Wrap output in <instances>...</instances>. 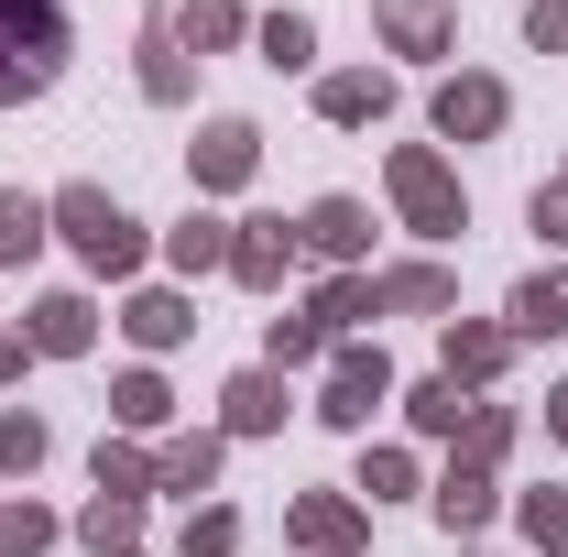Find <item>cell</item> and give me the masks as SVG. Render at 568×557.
Masks as SVG:
<instances>
[{
  "mask_svg": "<svg viewBox=\"0 0 568 557\" xmlns=\"http://www.w3.org/2000/svg\"><path fill=\"white\" fill-rule=\"evenodd\" d=\"M44 219H55V241H67L88 274H142V219L121 209L110 186H55Z\"/></svg>",
  "mask_w": 568,
  "mask_h": 557,
  "instance_id": "cell-1",
  "label": "cell"
},
{
  "mask_svg": "<svg viewBox=\"0 0 568 557\" xmlns=\"http://www.w3.org/2000/svg\"><path fill=\"white\" fill-rule=\"evenodd\" d=\"M67 77V11L55 0H0V110L44 99Z\"/></svg>",
  "mask_w": 568,
  "mask_h": 557,
  "instance_id": "cell-2",
  "label": "cell"
},
{
  "mask_svg": "<svg viewBox=\"0 0 568 557\" xmlns=\"http://www.w3.org/2000/svg\"><path fill=\"white\" fill-rule=\"evenodd\" d=\"M383 186H394V209H405L416 241H459V230H470V198H459V175H448V153H437V142H394Z\"/></svg>",
  "mask_w": 568,
  "mask_h": 557,
  "instance_id": "cell-3",
  "label": "cell"
},
{
  "mask_svg": "<svg viewBox=\"0 0 568 557\" xmlns=\"http://www.w3.org/2000/svg\"><path fill=\"white\" fill-rule=\"evenodd\" d=\"M394 405V361L383 350H361V340H339L328 350V394H317V426H339V437H361V426Z\"/></svg>",
  "mask_w": 568,
  "mask_h": 557,
  "instance_id": "cell-4",
  "label": "cell"
},
{
  "mask_svg": "<svg viewBox=\"0 0 568 557\" xmlns=\"http://www.w3.org/2000/svg\"><path fill=\"white\" fill-rule=\"evenodd\" d=\"M426 121H437V142H493L503 121H514V88L503 77H437V99H426Z\"/></svg>",
  "mask_w": 568,
  "mask_h": 557,
  "instance_id": "cell-5",
  "label": "cell"
},
{
  "mask_svg": "<svg viewBox=\"0 0 568 557\" xmlns=\"http://www.w3.org/2000/svg\"><path fill=\"white\" fill-rule=\"evenodd\" d=\"M284 536L306 557H361L372 514H361V492H295V503H284Z\"/></svg>",
  "mask_w": 568,
  "mask_h": 557,
  "instance_id": "cell-6",
  "label": "cell"
},
{
  "mask_svg": "<svg viewBox=\"0 0 568 557\" xmlns=\"http://www.w3.org/2000/svg\"><path fill=\"white\" fill-rule=\"evenodd\" d=\"M252 164H263V132L230 110V121H209V132L186 142V175H197V198H230V186H252Z\"/></svg>",
  "mask_w": 568,
  "mask_h": 557,
  "instance_id": "cell-7",
  "label": "cell"
},
{
  "mask_svg": "<svg viewBox=\"0 0 568 557\" xmlns=\"http://www.w3.org/2000/svg\"><path fill=\"white\" fill-rule=\"evenodd\" d=\"M295 252L328 263V274H361V252H372V209H361V198H317V209L295 219Z\"/></svg>",
  "mask_w": 568,
  "mask_h": 557,
  "instance_id": "cell-8",
  "label": "cell"
},
{
  "mask_svg": "<svg viewBox=\"0 0 568 557\" xmlns=\"http://www.w3.org/2000/svg\"><path fill=\"white\" fill-rule=\"evenodd\" d=\"M306 252H295V230L284 219H230V284H252V295H274Z\"/></svg>",
  "mask_w": 568,
  "mask_h": 557,
  "instance_id": "cell-9",
  "label": "cell"
},
{
  "mask_svg": "<svg viewBox=\"0 0 568 557\" xmlns=\"http://www.w3.org/2000/svg\"><path fill=\"white\" fill-rule=\"evenodd\" d=\"M503 361H514V328H493V317H448V340H437V372H448L459 394L503 383Z\"/></svg>",
  "mask_w": 568,
  "mask_h": 557,
  "instance_id": "cell-10",
  "label": "cell"
},
{
  "mask_svg": "<svg viewBox=\"0 0 568 557\" xmlns=\"http://www.w3.org/2000/svg\"><path fill=\"white\" fill-rule=\"evenodd\" d=\"M372 33H383V44H394V55H448V44H459V11H448V0H372Z\"/></svg>",
  "mask_w": 568,
  "mask_h": 557,
  "instance_id": "cell-11",
  "label": "cell"
},
{
  "mask_svg": "<svg viewBox=\"0 0 568 557\" xmlns=\"http://www.w3.org/2000/svg\"><path fill=\"white\" fill-rule=\"evenodd\" d=\"M22 340H33V361H88V340H99V306H88V295H33Z\"/></svg>",
  "mask_w": 568,
  "mask_h": 557,
  "instance_id": "cell-12",
  "label": "cell"
},
{
  "mask_svg": "<svg viewBox=\"0 0 568 557\" xmlns=\"http://www.w3.org/2000/svg\"><path fill=\"white\" fill-rule=\"evenodd\" d=\"M372 306L383 317H448L459 306V274L448 263H394V274H372Z\"/></svg>",
  "mask_w": 568,
  "mask_h": 557,
  "instance_id": "cell-13",
  "label": "cell"
},
{
  "mask_svg": "<svg viewBox=\"0 0 568 557\" xmlns=\"http://www.w3.org/2000/svg\"><path fill=\"white\" fill-rule=\"evenodd\" d=\"M383 110H394V77H383V67H339V77H317V121L361 132V121H383Z\"/></svg>",
  "mask_w": 568,
  "mask_h": 557,
  "instance_id": "cell-14",
  "label": "cell"
},
{
  "mask_svg": "<svg viewBox=\"0 0 568 557\" xmlns=\"http://www.w3.org/2000/svg\"><path fill=\"white\" fill-rule=\"evenodd\" d=\"M274 426H284V372H230L219 437H274Z\"/></svg>",
  "mask_w": 568,
  "mask_h": 557,
  "instance_id": "cell-15",
  "label": "cell"
},
{
  "mask_svg": "<svg viewBox=\"0 0 568 557\" xmlns=\"http://www.w3.org/2000/svg\"><path fill=\"white\" fill-rule=\"evenodd\" d=\"M142 99H153V110H186V44H175V11H142Z\"/></svg>",
  "mask_w": 568,
  "mask_h": 557,
  "instance_id": "cell-16",
  "label": "cell"
},
{
  "mask_svg": "<svg viewBox=\"0 0 568 557\" xmlns=\"http://www.w3.org/2000/svg\"><path fill=\"white\" fill-rule=\"evenodd\" d=\"M121 328H132L142 350H186V340H197V306H186L175 284H142L132 306H121Z\"/></svg>",
  "mask_w": 568,
  "mask_h": 557,
  "instance_id": "cell-17",
  "label": "cell"
},
{
  "mask_svg": "<svg viewBox=\"0 0 568 557\" xmlns=\"http://www.w3.org/2000/svg\"><path fill=\"white\" fill-rule=\"evenodd\" d=\"M219 448H230L219 426H186V437H164V448H153V492H209V482H219Z\"/></svg>",
  "mask_w": 568,
  "mask_h": 557,
  "instance_id": "cell-18",
  "label": "cell"
},
{
  "mask_svg": "<svg viewBox=\"0 0 568 557\" xmlns=\"http://www.w3.org/2000/svg\"><path fill=\"white\" fill-rule=\"evenodd\" d=\"M426 503H437V525H448V536H481V525H493V470L448 459V482L426 492Z\"/></svg>",
  "mask_w": 568,
  "mask_h": 557,
  "instance_id": "cell-19",
  "label": "cell"
},
{
  "mask_svg": "<svg viewBox=\"0 0 568 557\" xmlns=\"http://www.w3.org/2000/svg\"><path fill=\"white\" fill-rule=\"evenodd\" d=\"M164 263H175V274H230V219L186 209L175 230H164Z\"/></svg>",
  "mask_w": 568,
  "mask_h": 557,
  "instance_id": "cell-20",
  "label": "cell"
},
{
  "mask_svg": "<svg viewBox=\"0 0 568 557\" xmlns=\"http://www.w3.org/2000/svg\"><path fill=\"white\" fill-rule=\"evenodd\" d=\"M503 317H514V340H558V328H568V263H547L536 284H514Z\"/></svg>",
  "mask_w": 568,
  "mask_h": 557,
  "instance_id": "cell-21",
  "label": "cell"
},
{
  "mask_svg": "<svg viewBox=\"0 0 568 557\" xmlns=\"http://www.w3.org/2000/svg\"><path fill=\"white\" fill-rule=\"evenodd\" d=\"M306 317H317L328 340H351L361 317H383V306H372V274H317L306 284Z\"/></svg>",
  "mask_w": 568,
  "mask_h": 557,
  "instance_id": "cell-22",
  "label": "cell"
},
{
  "mask_svg": "<svg viewBox=\"0 0 568 557\" xmlns=\"http://www.w3.org/2000/svg\"><path fill=\"white\" fill-rule=\"evenodd\" d=\"M241 33H252L241 0H186V11H175V44H186V55H230Z\"/></svg>",
  "mask_w": 568,
  "mask_h": 557,
  "instance_id": "cell-23",
  "label": "cell"
},
{
  "mask_svg": "<svg viewBox=\"0 0 568 557\" xmlns=\"http://www.w3.org/2000/svg\"><path fill=\"white\" fill-rule=\"evenodd\" d=\"M132 536H142V503H132V492H88V514H77V547L132 557Z\"/></svg>",
  "mask_w": 568,
  "mask_h": 557,
  "instance_id": "cell-24",
  "label": "cell"
},
{
  "mask_svg": "<svg viewBox=\"0 0 568 557\" xmlns=\"http://www.w3.org/2000/svg\"><path fill=\"white\" fill-rule=\"evenodd\" d=\"M110 416H121V437H153V426H175V394H164V372H121V383H110Z\"/></svg>",
  "mask_w": 568,
  "mask_h": 557,
  "instance_id": "cell-25",
  "label": "cell"
},
{
  "mask_svg": "<svg viewBox=\"0 0 568 557\" xmlns=\"http://www.w3.org/2000/svg\"><path fill=\"white\" fill-rule=\"evenodd\" d=\"M328 350H339V340L295 306V317H274V328H263V372H306V361H328Z\"/></svg>",
  "mask_w": 568,
  "mask_h": 557,
  "instance_id": "cell-26",
  "label": "cell"
},
{
  "mask_svg": "<svg viewBox=\"0 0 568 557\" xmlns=\"http://www.w3.org/2000/svg\"><path fill=\"white\" fill-rule=\"evenodd\" d=\"M405 416H416V437H459V426H470V394H459L448 372H426L416 394H405Z\"/></svg>",
  "mask_w": 568,
  "mask_h": 557,
  "instance_id": "cell-27",
  "label": "cell"
},
{
  "mask_svg": "<svg viewBox=\"0 0 568 557\" xmlns=\"http://www.w3.org/2000/svg\"><path fill=\"white\" fill-rule=\"evenodd\" d=\"M44 230H55V219H44V198L0 186V263H33V252H44Z\"/></svg>",
  "mask_w": 568,
  "mask_h": 557,
  "instance_id": "cell-28",
  "label": "cell"
},
{
  "mask_svg": "<svg viewBox=\"0 0 568 557\" xmlns=\"http://www.w3.org/2000/svg\"><path fill=\"white\" fill-rule=\"evenodd\" d=\"M252 44H263V67H306V55H317V22H306V11H263Z\"/></svg>",
  "mask_w": 568,
  "mask_h": 557,
  "instance_id": "cell-29",
  "label": "cell"
},
{
  "mask_svg": "<svg viewBox=\"0 0 568 557\" xmlns=\"http://www.w3.org/2000/svg\"><path fill=\"white\" fill-rule=\"evenodd\" d=\"M503 448H514V405H470V426H459V459H470V470H503Z\"/></svg>",
  "mask_w": 568,
  "mask_h": 557,
  "instance_id": "cell-30",
  "label": "cell"
},
{
  "mask_svg": "<svg viewBox=\"0 0 568 557\" xmlns=\"http://www.w3.org/2000/svg\"><path fill=\"white\" fill-rule=\"evenodd\" d=\"M88 470H99V492H153V448H132V437H99V459H88Z\"/></svg>",
  "mask_w": 568,
  "mask_h": 557,
  "instance_id": "cell-31",
  "label": "cell"
},
{
  "mask_svg": "<svg viewBox=\"0 0 568 557\" xmlns=\"http://www.w3.org/2000/svg\"><path fill=\"white\" fill-rule=\"evenodd\" d=\"M55 536H67V525H55L44 503H0V557H44Z\"/></svg>",
  "mask_w": 568,
  "mask_h": 557,
  "instance_id": "cell-32",
  "label": "cell"
},
{
  "mask_svg": "<svg viewBox=\"0 0 568 557\" xmlns=\"http://www.w3.org/2000/svg\"><path fill=\"white\" fill-rule=\"evenodd\" d=\"M44 448H55V437H44V416L0 405V470H22V482H33V470H44Z\"/></svg>",
  "mask_w": 568,
  "mask_h": 557,
  "instance_id": "cell-33",
  "label": "cell"
},
{
  "mask_svg": "<svg viewBox=\"0 0 568 557\" xmlns=\"http://www.w3.org/2000/svg\"><path fill=\"white\" fill-rule=\"evenodd\" d=\"M175 557H241V514H230V503H209V514H186V536H175Z\"/></svg>",
  "mask_w": 568,
  "mask_h": 557,
  "instance_id": "cell-34",
  "label": "cell"
},
{
  "mask_svg": "<svg viewBox=\"0 0 568 557\" xmlns=\"http://www.w3.org/2000/svg\"><path fill=\"white\" fill-rule=\"evenodd\" d=\"M351 492H372V503H405V492H416V448H372Z\"/></svg>",
  "mask_w": 568,
  "mask_h": 557,
  "instance_id": "cell-35",
  "label": "cell"
},
{
  "mask_svg": "<svg viewBox=\"0 0 568 557\" xmlns=\"http://www.w3.org/2000/svg\"><path fill=\"white\" fill-rule=\"evenodd\" d=\"M514 525H525L547 557H568V492H525V503H514Z\"/></svg>",
  "mask_w": 568,
  "mask_h": 557,
  "instance_id": "cell-36",
  "label": "cell"
},
{
  "mask_svg": "<svg viewBox=\"0 0 568 557\" xmlns=\"http://www.w3.org/2000/svg\"><path fill=\"white\" fill-rule=\"evenodd\" d=\"M525 219H536V241H547V252H568V175H558V186H536Z\"/></svg>",
  "mask_w": 568,
  "mask_h": 557,
  "instance_id": "cell-37",
  "label": "cell"
},
{
  "mask_svg": "<svg viewBox=\"0 0 568 557\" xmlns=\"http://www.w3.org/2000/svg\"><path fill=\"white\" fill-rule=\"evenodd\" d=\"M525 44H547V55H568V0H525Z\"/></svg>",
  "mask_w": 568,
  "mask_h": 557,
  "instance_id": "cell-38",
  "label": "cell"
},
{
  "mask_svg": "<svg viewBox=\"0 0 568 557\" xmlns=\"http://www.w3.org/2000/svg\"><path fill=\"white\" fill-rule=\"evenodd\" d=\"M22 361H33V340H11V328H0V383H22Z\"/></svg>",
  "mask_w": 568,
  "mask_h": 557,
  "instance_id": "cell-39",
  "label": "cell"
},
{
  "mask_svg": "<svg viewBox=\"0 0 568 557\" xmlns=\"http://www.w3.org/2000/svg\"><path fill=\"white\" fill-rule=\"evenodd\" d=\"M547 437H558V448H568V383H558V394H547Z\"/></svg>",
  "mask_w": 568,
  "mask_h": 557,
  "instance_id": "cell-40",
  "label": "cell"
}]
</instances>
